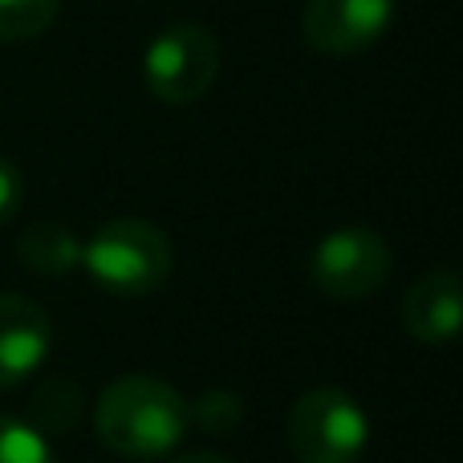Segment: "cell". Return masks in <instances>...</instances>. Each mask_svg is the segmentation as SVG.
Masks as SVG:
<instances>
[{
    "mask_svg": "<svg viewBox=\"0 0 463 463\" xmlns=\"http://www.w3.org/2000/svg\"><path fill=\"white\" fill-rule=\"evenodd\" d=\"M240 415H244V407L224 391H212L200 402H192V423L208 427V431H232L240 423Z\"/></svg>",
    "mask_w": 463,
    "mask_h": 463,
    "instance_id": "12",
    "label": "cell"
},
{
    "mask_svg": "<svg viewBox=\"0 0 463 463\" xmlns=\"http://www.w3.org/2000/svg\"><path fill=\"white\" fill-rule=\"evenodd\" d=\"M220 73V41L212 29L195 21L167 24L151 37L143 53V78L159 102L192 106L216 86Z\"/></svg>",
    "mask_w": 463,
    "mask_h": 463,
    "instance_id": "4",
    "label": "cell"
},
{
    "mask_svg": "<svg viewBox=\"0 0 463 463\" xmlns=\"http://www.w3.org/2000/svg\"><path fill=\"white\" fill-rule=\"evenodd\" d=\"M402 326L419 345H451L463 337V277L451 269H431L407 288Z\"/></svg>",
    "mask_w": 463,
    "mask_h": 463,
    "instance_id": "7",
    "label": "cell"
},
{
    "mask_svg": "<svg viewBox=\"0 0 463 463\" xmlns=\"http://www.w3.org/2000/svg\"><path fill=\"white\" fill-rule=\"evenodd\" d=\"M94 427L98 439L118 456L155 459L184 443L187 427H192V402L159 378L130 374L102 391Z\"/></svg>",
    "mask_w": 463,
    "mask_h": 463,
    "instance_id": "1",
    "label": "cell"
},
{
    "mask_svg": "<svg viewBox=\"0 0 463 463\" xmlns=\"http://www.w3.org/2000/svg\"><path fill=\"white\" fill-rule=\"evenodd\" d=\"M21 195H24L21 171H16L8 159H0V224H5V220L21 208Z\"/></svg>",
    "mask_w": 463,
    "mask_h": 463,
    "instance_id": "13",
    "label": "cell"
},
{
    "mask_svg": "<svg viewBox=\"0 0 463 463\" xmlns=\"http://www.w3.org/2000/svg\"><path fill=\"white\" fill-rule=\"evenodd\" d=\"M370 443V419L337 386L305 391L288 411V448L297 463H358Z\"/></svg>",
    "mask_w": 463,
    "mask_h": 463,
    "instance_id": "3",
    "label": "cell"
},
{
    "mask_svg": "<svg viewBox=\"0 0 463 463\" xmlns=\"http://www.w3.org/2000/svg\"><path fill=\"white\" fill-rule=\"evenodd\" d=\"M309 277L334 301H362L391 277V248L370 228H337L317 240L309 256Z\"/></svg>",
    "mask_w": 463,
    "mask_h": 463,
    "instance_id": "5",
    "label": "cell"
},
{
    "mask_svg": "<svg viewBox=\"0 0 463 463\" xmlns=\"http://www.w3.org/2000/svg\"><path fill=\"white\" fill-rule=\"evenodd\" d=\"M86 272L114 297H146L167 285L175 248L151 220H110L81 244Z\"/></svg>",
    "mask_w": 463,
    "mask_h": 463,
    "instance_id": "2",
    "label": "cell"
},
{
    "mask_svg": "<svg viewBox=\"0 0 463 463\" xmlns=\"http://www.w3.org/2000/svg\"><path fill=\"white\" fill-rule=\"evenodd\" d=\"M16 256L24 269L41 272V277H65L81 264V240L65 224L41 220V224L24 228V236L16 240Z\"/></svg>",
    "mask_w": 463,
    "mask_h": 463,
    "instance_id": "9",
    "label": "cell"
},
{
    "mask_svg": "<svg viewBox=\"0 0 463 463\" xmlns=\"http://www.w3.org/2000/svg\"><path fill=\"white\" fill-rule=\"evenodd\" d=\"M57 21V0H0V41H33Z\"/></svg>",
    "mask_w": 463,
    "mask_h": 463,
    "instance_id": "10",
    "label": "cell"
},
{
    "mask_svg": "<svg viewBox=\"0 0 463 463\" xmlns=\"http://www.w3.org/2000/svg\"><path fill=\"white\" fill-rule=\"evenodd\" d=\"M0 463H57V459L37 427L0 415Z\"/></svg>",
    "mask_w": 463,
    "mask_h": 463,
    "instance_id": "11",
    "label": "cell"
},
{
    "mask_svg": "<svg viewBox=\"0 0 463 463\" xmlns=\"http://www.w3.org/2000/svg\"><path fill=\"white\" fill-rule=\"evenodd\" d=\"M53 326L45 309L21 293H0V391L24 383L45 362Z\"/></svg>",
    "mask_w": 463,
    "mask_h": 463,
    "instance_id": "8",
    "label": "cell"
},
{
    "mask_svg": "<svg viewBox=\"0 0 463 463\" xmlns=\"http://www.w3.org/2000/svg\"><path fill=\"white\" fill-rule=\"evenodd\" d=\"M399 0H309L301 33L309 49L326 57H350L386 37L394 24Z\"/></svg>",
    "mask_w": 463,
    "mask_h": 463,
    "instance_id": "6",
    "label": "cell"
},
{
    "mask_svg": "<svg viewBox=\"0 0 463 463\" xmlns=\"http://www.w3.org/2000/svg\"><path fill=\"white\" fill-rule=\"evenodd\" d=\"M175 463H232V459L220 456V451H192V456H179Z\"/></svg>",
    "mask_w": 463,
    "mask_h": 463,
    "instance_id": "14",
    "label": "cell"
}]
</instances>
